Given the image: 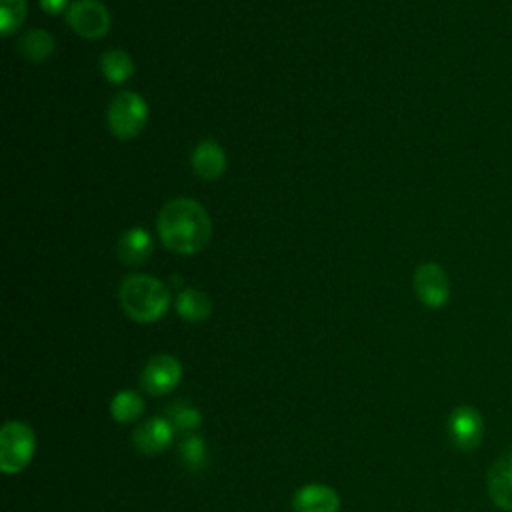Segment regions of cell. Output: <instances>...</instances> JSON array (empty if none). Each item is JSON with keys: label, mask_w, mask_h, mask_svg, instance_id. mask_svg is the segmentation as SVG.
Masks as SVG:
<instances>
[{"label": "cell", "mask_w": 512, "mask_h": 512, "mask_svg": "<svg viewBox=\"0 0 512 512\" xmlns=\"http://www.w3.org/2000/svg\"><path fill=\"white\" fill-rule=\"evenodd\" d=\"M488 494L498 508L512 512V468L504 460L492 464L488 472Z\"/></svg>", "instance_id": "14"}, {"label": "cell", "mask_w": 512, "mask_h": 512, "mask_svg": "<svg viewBox=\"0 0 512 512\" xmlns=\"http://www.w3.org/2000/svg\"><path fill=\"white\" fill-rule=\"evenodd\" d=\"M120 304L134 322L152 324L166 314L170 292L164 282L150 274H130L120 286Z\"/></svg>", "instance_id": "2"}, {"label": "cell", "mask_w": 512, "mask_h": 512, "mask_svg": "<svg viewBox=\"0 0 512 512\" xmlns=\"http://www.w3.org/2000/svg\"><path fill=\"white\" fill-rule=\"evenodd\" d=\"M450 442L464 452L476 450L484 438V420L472 406H456L448 416Z\"/></svg>", "instance_id": "7"}, {"label": "cell", "mask_w": 512, "mask_h": 512, "mask_svg": "<svg viewBox=\"0 0 512 512\" xmlns=\"http://www.w3.org/2000/svg\"><path fill=\"white\" fill-rule=\"evenodd\" d=\"M54 46V38L46 30H30L18 42V50L28 62L48 60L54 54Z\"/></svg>", "instance_id": "15"}, {"label": "cell", "mask_w": 512, "mask_h": 512, "mask_svg": "<svg viewBox=\"0 0 512 512\" xmlns=\"http://www.w3.org/2000/svg\"><path fill=\"white\" fill-rule=\"evenodd\" d=\"M34 430L20 420H8L0 428V470L4 474L22 472L34 458Z\"/></svg>", "instance_id": "3"}, {"label": "cell", "mask_w": 512, "mask_h": 512, "mask_svg": "<svg viewBox=\"0 0 512 512\" xmlns=\"http://www.w3.org/2000/svg\"><path fill=\"white\" fill-rule=\"evenodd\" d=\"M414 290L424 306L440 308L448 302V296H450L448 276L434 262L420 264L414 272Z\"/></svg>", "instance_id": "8"}, {"label": "cell", "mask_w": 512, "mask_h": 512, "mask_svg": "<svg viewBox=\"0 0 512 512\" xmlns=\"http://www.w3.org/2000/svg\"><path fill=\"white\" fill-rule=\"evenodd\" d=\"M152 250H154L152 236L148 234V230L138 228V226L126 230L116 244V254H118L120 262H124L126 266L144 264L150 258Z\"/></svg>", "instance_id": "11"}, {"label": "cell", "mask_w": 512, "mask_h": 512, "mask_svg": "<svg viewBox=\"0 0 512 512\" xmlns=\"http://www.w3.org/2000/svg\"><path fill=\"white\" fill-rule=\"evenodd\" d=\"M192 170L202 180H216L226 170V154L214 140H202L192 152Z\"/></svg>", "instance_id": "12"}, {"label": "cell", "mask_w": 512, "mask_h": 512, "mask_svg": "<svg viewBox=\"0 0 512 512\" xmlns=\"http://www.w3.org/2000/svg\"><path fill=\"white\" fill-rule=\"evenodd\" d=\"M180 456L188 470H202L206 466V444L196 434H186L180 444Z\"/></svg>", "instance_id": "19"}, {"label": "cell", "mask_w": 512, "mask_h": 512, "mask_svg": "<svg viewBox=\"0 0 512 512\" xmlns=\"http://www.w3.org/2000/svg\"><path fill=\"white\" fill-rule=\"evenodd\" d=\"M100 68H102V74L106 76V80L112 82V84H122L134 74L132 58L128 56V52L118 50V48L106 50L102 54Z\"/></svg>", "instance_id": "17"}, {"label": "cell", "mask_w": 512, "mask_h": 512, "mask_svg": "<svg viewBox=\"0 0 512 512\" xmlns=\"http://www.w3.org/2000/svg\"><path fill=\"white\" fill-rule=\"evenodd\" d=\"M142 412H144V400L136 390H120L110 400V414L120 424L138 420Z\"/></svg>", "instance_id": "16"}, {"label": "cell", "mask_w": 512, "mask_h": 512, "mask_svg": "<svg viewBox=\"0 0 512 512\" xmlns=\"http://www.w3.org/2000/svg\"><path fill=\"white\" fill-rule=\"evenodd\" d=\"M504 462H506V464H508V466H510V468H512V446H510V450H508V454H506V456H504Z\"/></svg>", "instance_id": "22"}, {"label": "cell", "mask_w": 512, "mask_h": 512, "mask_svg": "<svg viewBox=\"0 0 512 512\" xmlns=\"http://www.w3.org/2000/svg\"><path fill=\"white\" fill-rule=\"evenodd\" d=\"M174 426L168 418L152 416L144 420L132 434V442L142 454H158L166 450L174 438Z\"/></svg>", "instance_id": "9"}, {"label": "cell", "mask_w": 512, "mask_h": 512, "mask_svg": "<svg viewBox=\"0 0 512 512\" xmlns=\"http://www.w3.org/2000/svg\"><path fill=\"white\" fill-rule=\"evenodd\" d=\"M70 28L82 38H102L110 30V14L98 0H76L66 12Z\"/></svg>", "instance_id": "6"}, {"label": "cell", "mask_w": 512, "mask_h": 512, "mask_svg": "<svg viewBox=\"0 0 512 512\" xmlns=\"http://www.w3.org/2000/svg\"><path fill=\"white\" fill-rule=\"evenodd\" d=\"M166 416H168V420L172 422V426L176 430L186 432V434H192L200 426V422H202L200 410L194 408L188 402H182V400L170 404L168 410H166Z\"/></svg>", "instance_id": "18"}, {"label": "cell", "mask_w": 512, "mask_h": 512, "mask_svg": "<svg viewBox=\"0 0 512 512\" xmlns=\"http://www.w3.org/2000/svg\"><path fill=\"white\" fill-rule=\"evenodd\" d=\"M294 512H338L340 496L326 484H306L294 494Z\"/></svg>", "instance_id": "10"}, {"label": "cell", "mask_w": 512, "mask_h": 512, "mask_svg": "<svg viewBox=\"0 0 512 512\" xmlns=\"http://www.w3.org/2000/svg\"><path fill=\"white\" fill-rule=\"evenodd\" d=\"M26 16V0H0V30L12 34Z\"/></svg>", "instance_id": "20"}, {"label": "cell", "mask_w": 512, "mask_h": 512, "mask_svg": "<svg viewBox=\"0 0 512 512\" xmlns=\"http://www.w3.org/2000/svg\"><path fill=\"white\" fill-rule=\"evenodd\" d=\"M176 312L186 322H202L212 314V300L202 290L184 288L176 296Z\"/></svg>", "instance_id": "13"}, {"label": "cell", "mask_w": 512, "mask_h": 512, "mask_svg": "<svg viewBox=\"0 0 512 512\" xmlns=\"http://www.w3.org/2000/svg\"><path fill=\"white\" fill-rule=\"evenodd\" d=\"M162 244L176 254L200 252L212 234V222L202 204L192 198H176L162 206L156 222Z\"/></svg>", "instance_id": "1"}, {"label": "cell", "mask_w": 512, "mask_h": 512, "mask_svg": "<svg viewBox=\"0 0 512 512\" xmlns=\"http://www.w3.org/2000/svg\"><path fill=\"white\" fill-rule=\"evenodd\" d=\"M108 128L118 140L136 138L148 120V106L142 96L130 90L118 92L108 106L106 112Z\"/></svg>", "instance_id": "4"}, {"label": "cell", "mask_w": 512, "mask_h": 512, "mask_svg": "<svg viewBox=\"0 0 512 512\" xmlns=\"http://www.w3.org/2000/svg\"><path fill=\"white\" fill-rule=\"evenodd\" d=\"M66 4H68V0H40L42 10L48 12V14H60V12H64Z\"/></svg>", "instance_id": "21"}, {"label": "cell", "mask_w": 512, "mask_h": 512, "mask_svg": "<svg viewBox=\"0 0 512 512\" xmlns=\"http://www.w3.org/2000/svg\"><path fill=\"white\" fill-rule=\"evenodd\" d=\"M182 380V364L172 354L152 356L140 374V386L150 396H164L172 392Z\"/></svg>", "instance_id": "5"}]
</instances>
